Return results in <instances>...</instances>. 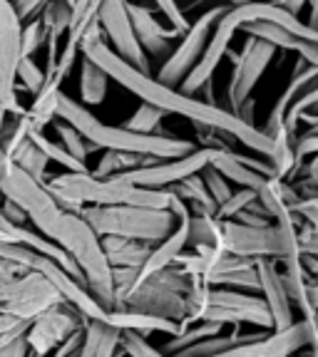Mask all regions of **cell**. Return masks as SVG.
I'll return each mask as SVG.
<instances>
[{"instance_id":"25","label":"cell","mask_w":318,"mask_h":357,"mask_svg":"<svg viewBox=\"0 0 318 357\" xmlns=\"http://www.w3.org/2000/svg\"><path fill=\"white\" fill-rule=\"evenodd\" d=\"M110 325L120 330H137V333L147 335V333H164V335H174L179 330L177 320L162 318V315H152V312H142V310H132V307H112L105 312V318Z\"/></svg>"},{"instance_id":"4","label":"cell","mask_w":318,"mask_h":357,"mask_svg":"<svg viewBox=\"0 0 318 357\" xmlns=\"http://www.w3.org/2000/svg\"><path fill=\"white\" fill-rule=\"evenodd\" d=\"M55 243L65 253H70V258L80 266L89 296L95 298L105 310H112L115 307L112 266L107 261L105 251H102L100 236L92 231V226L80 213L65 211V216H62V231Z\"/></svg>"},{"instance_id":"23","label":"cell","mask_w":318,"mask_h":357,"mask_svg":"<svg viewBox=\"0 0 318 357\" xmlns=\"http://www.w3.org/2000/svg\"><path fill=\"white\" fill-rule=\"evenodd\" d=\"M127 15L132 22L134 38L142 45V50L150 52L152 57H164L172 52V43L169 40L177 38L179 30H164L159 22L154 20V15L150 13V8L137 6V3H127Z\"/></svg>"},{"instance_id":"11","label":"cell","mask_w":318,"mask_h":357,"mask_svg":"<svg viewBox=\"0 0 318 357\" xmlns=\"http://www.w3.org/2000/svg\"><path fill=\"white\" fill-rule=\"evenodd\" d=\"M316 320L303 318L294 320L281 330H266L261 337H254L249 342H239L222 357H289L294 352H301L306 345L316 352Z\"/></svg>"},{"instance_id":"21","label":"cell","mask_w":318,"mask_h":357,"mask_svg":"<svg viewBox=\"0 0 318 357\" xmlns=\"http://www.w3.org/2000/svg\"><path fill=\"white\" fill-rule=\"evenodd\" d=\"M0 238H3V241H13V243H20V245H28V248H33V251L43 253V256H48V258H52V261H55L57 266L65 268L67 273L73 275L78 283H82L85 288H87V283H85V275H82V271H80L78 263L70 258V253L62 251L60 245H57L55 241L48 238V236L35 234V231L25 229L22 223L10 221V218H6L3 213H0Z\"/></svg>"},{"instance_id":"12","label":"cell","mask_w":318,"mask_h":357,"mask_svg":"<svg viewBox=\"0 0 318 357\" xmlns=\"http://www.w3.org/2000/svg\"><path fill=\"white\" fill-rule=\"evenodd\" d=\"M224 10H226V8H209V10L201 13L194 22H189V28L185 30L182 43L169 52L167 62L159 67V77H157L159 82L169 84V87H179V84H182L187 73H189L191 67H194V62L199 60L209 35H212L214 22L222 17Z\"/></svg>"},{"instance_id":"54","label":"cell","mask_w":318,"mask_h":357,"mask_svg":"<svg viewBox=\"0 0 318 357\" xmlns=\"http://www.w3.org/2000/svg\"><path fill=\"white\" fill-rule=\"evenodd\" d=\"M231 3H234V6H241V3H249V0H231Z\"/></svg>"},{"instance_id":"38","label":"cell","mask_w":318,"mask_h":357,"mask_svg":"<svg viewBox=\"0 0 318 357\" xmlns=\"http://www.w3.org/2000/svg\"><path fill=\"white\" fill-rule=\"evenodd\" d=\"M120 355H132V357H157L162 355L159 347H152L145 340V335L137 333V330H122V337H120Z\"/></svg>"},{"instance_id":"28","label":"cell","mask_w":318,"mask_h":357,"mask_svg":"<svg viewBox=\"0 0 318 357\" xmlns=\"http://www.w3.org/2000/svg\"><path fill=\"white\" fill-rule=\"evenodd\" d=\"M107 84H110V77L105 70L82 55L80 60V102L85 107L102 105L107 97Z\"/></svg>"},{"instance_id":"35","label":"cell","mask_w":318,"mask_h":357,"mask_svg":"<svg viewBox=\"0 0 318 357\" xmlns=\"http://www.w3.org/2000/svg\"><path fill=\"white\" fill-rule=\"evenodd\" d=\"M55 132H57V137H60V144L65 146V149L70 151L75 159H80V162H85L89 151L97 149L95 144H89V142L85 139L82 134H80L73 124H67L65 119H60V122L55 124Z\"/></svg>"},{"instance_id":"43","label":"cell","mask_w":318,"mask_h":357,"mask_svg":"<svg viewBox=\"0 0 318 357\" xmlns=\"http://www.w3.org/2000/svg\"><path fill=\"white\" fill-rule=\"evenodd\" d=\"M289 208L296 218H303L306 223H316L318 226V199L316 196H298Z\"/></svg>"},{"instance_id":"5","label":"cell","mask_w":318,"mask_h":357,"mask_svg":"<svg viewBox=\"0 0 318 357\" xmlns=\"http://www.w3.org/2000/svg\"><path fill=\"white\" fill-rule=\"evenodd\" d=\"M45 184L65 191L80 204H95V206L127 204V206L169 208V201H172L169 186L167 189H145V186L120 181L115 176H92L89 172H65Z\"/></svg>"},{"instance_id":"31","label":"cell","mask_w":318,"mask_h":357,"mask_svg":"<svg viewBox=\"0 0 318 357\" xmlns=\"http://www.w3.org/2000/svg\"><path fill=\"white\" fill-rule=\"evenodd\" d=\"M142 154H134V151H122V149H105L100 164L92 169V176H115L120 172H127V169L142 167Z\"/></svg>"},{"instance_id":"42","label":"cell","mask_w":318,"mask_h":357,"mask_svg":"<svg viewBox=\"0 0 318 357\" xmlns=\"http://www.w3.org/2000/svg\"><path fill=\"white\" fill-rule=\"evenodd\" d=\"M154 6L159 8V13H162L164 17H167L169 22H172V28L179 30V33H185L187 28H189V20H187L185 10L179 8L177 0H154Z\"/></svg>"},{"instance_id":"32","label":"cell","mask_w":318,"mask_h":357,"mask_svg":"<svg viewBox=\"0 0 318 357\" xmlns=\"http://www.w3.org/2000/svg\"><path fill=\"white\" fill-rule=\"evenodd\" d=\"M30 137H33V142L35 144L43 149V154L50 159V162H57L60 167H65L67 172H89L87 169V164L85 162H80V159H75L70 151L65 149L62 144H57V142H52V139H48L43 132H30Z\"/></svg>"},{"instance_id":"41","label":"cell","mask_w":318,"mask_h":357,"mask_svg":"<svg viewBox=\"0 0 318 357\" xmlns=\"http://www.w3.org/2000/svg\"><path fill=\"white\" fill-rule=\"evenodd\" d=\"M254 199H256V194H254L252 189H244V186H239V191H234V194L224 201V204H219L214 216H217V218H234L236 213H239L241 208L249 206Z\"/></svg>"},{"instance_id":"17","label":"cell","mask_w":318,"mask_h":357,"mask_svg":"<svg viewBox=\"0 0 318 357\" xmlns=\"http://www.w3.org/2000/svg\"><path fill=\"white\" fill-rule=\"evenodd\" d=\"M222 248L236 256L252 258H279V231L276 226H246L234 218H217Z\"/></svg>"},{"instance_id":"33","label":"cell","mask_w":318,"mask_h":357,"mask_svg":"<svg viewBox=\"0 0 318 357\" xmlns=\"http://www.w3.org/2000/svg\"><path fill=\"white\" fill-rule=\"evenodd\" d=\"M167 117V112H162L154 105H140V109L134 112L132 117L122 124L124 129H132V132L140 134H167L162 132V119Z\"/></svg>"},{"instance_id":"46","label":"cell","mask_w":318,"mask_h":357,"mask_svg":"<svg viewBox=\"0 0 318 357\" xmlns=\"http://www.w3.org/2000/svg\"><path fill=\"white\" fill-rule=\"evenodd\" d=\"M45 3H48V0H10L13 13H15L20 22H28L30 17L38 15L40 8H43Z\"/></svg>"},{"instance_id":"8","label":"cell","mask_w":318,"mask_h":357,"mask_svg":"<svg viewBox=\"0 0 318 357\" xmlns=\"http://www.w3.org/2000/svg\"><path fill=\"white\" fill-rule=\"evenodd\" d=\"M194 320H212L222 325H259V328L271 330V315L263 303V298L252 296V293H241L239 288H222V285H209L201 303L187 315L185 323L189 325Z\"/></svg>"},{"instance_id":"14","label":"cell","mask_w":318,"mask_h":357,"mask_svg":"<svg viewBox=\"0 0 318 357\" xmlns=\"http://www.w3.org/2000/svg\"><path fill=\"white\" fill-rule=\"evenodd\" d=\"M97 22H100L105 38L110 40V50L115 55H120L124 62L137 67L140 73H150L147 52L137 43L132 22H129L127 0H102L100 10H97Z\"/></svg>"},{"instance_id":"52","label":"cell","mask_w":318,"mask_h":357,"mask_svg":"<svg viewBox=\"0 0 318 357\" xmlns=\"http://www.w3.org/2000/svg\"><path fill=\"white\" fill-rule=\"evenodd\" d=\"M17 323H22V320L15 318V315H8V312H0V333H6V330L15 328Z\"/></svg>"},{"instance_id":"51","label":"cell","mask_w":318,"mask_h":357,"mask_svg":"<svg viewBox=\"0 0 318 357\" xmlns=\"http://www.w3.org/2000/svg\"><path fill=\"white\" fill-rule=\"evenodd\" d=\"M276 6H281L284 10H289V13H294V15H298V13L303 10V6H306L308 0H274Z\"/></svg>"},{"instance_id":"50","label":"cell","mask_w":318,"mask_h":357,"mask_svg":"<svg viewBox=\"0 0 318 357\" xmlns=\"http://www.w3.org/2000/svg\"><path fill=\"white\" fill-rule=\"evenodd\" d=\"M22 273V268L15 266V263L6 261V258H0V280H6V278H13V275Z\"/></svg>"},{"instance_id":"19","label":"cell","mask_w":318,"mask_h":357,"mask_svg":"<svg viewBox=\"0 0 318 357\" xmlns=\"http://www.w3.org/2000/svg\"><path fill=\"white\" fill-rule=\"evenodd\" d=\"M209 164H212L217 172H222L229 181L244 186V189H252L254 194H256L259 204H261L271 216L276 213V208L284 206V201L279 199V194H276V189H274V178L263 176V174L254 172V169H249L246 164H241L234 156V149H217V154H214V159Z\"/></svg>"},{"instance_id":"1","label":"cell","mask_w":318,"mask_h":357,"mask_svg":"<svg viewBox=\"0 0 318 357\" xmlns=\"http://www.w3.org/2000/svg\"><path fill=\"white\" fill-rule=\"evenodd\" d=\"M80 55L89 57L95 65H100L107 73V77L115 79L120 87L137 95L147 105L159 107L167 114H179V117L189 119L191 124H204V127H214L224 134H231L239 144H244L246 149L256 151L261 156L274 154V139L266 137L254 124L236 117L234 112L199 100L196 95H187V92H182L177 87H169V84L154 79L150 73H140L137 67H132L120 55H115L110 50V45L105 43V33H102L97 20L89 22L87 30L80 38Z\"/></svg>"},{"instance_id":"37","label":"cell","mask_w":318,"mask_h":357,"mask_svg":"<svg viewBox=\"0 0 318 357\" xmlns=\"http://www.w3.org/2000/svg\"><path fill=\"white\" fill-rule=\"evenodd\" d=\"M45 38H48V33H45L43 22H40L38 15L30 17L28 22H22L20 25V57H33L45 45Z\"/></svg>"},{"instance_id":"13","label":"cell","mask_w":318,"mask_h":357,"mask_svg":"<svg viewBox=\"0 0 318 357\" xmlns=\"http://www.w3.org/2000/svg\"><path fill=\"white\" fill-rule=\"evenodd\" d=\"M82 323H85L82 312L65 301H57L50 307L40 310L30 320L28 330H25L30 355H52V350Z\"/></svg>"},{"instance_id":"49","label":"cell","mask_w":318,"mask_h":357,"mask_svg":"<svg viewBox=\"0 0 318 357\" xmlns=\"http://www.w3.org/2000/svg\"><path fill=\"white\" fill-rule=\"evenodd\" d=\"M254 107H256V102H254L252 97H246V100L241 102V105L234 109V114H236V117L244 119V122L252 124V122H254Z\"/></svg>"},{"instance_id":"6","label":"cell","mask_w":318,"mask_h":357,"mask_svg":"<svg viewBox=\"0 0 318 357\" xmlns=\"http://www.w3.org/2000/svg\"><path fill=\"white\" fill-rule=\"evenodd\" d=\"M80 216L92 226L97 236H124L147 243L162 241L177 223L169 208L127 206V204H115V206L85 204L80 208Z\"/></svg>"},{"instance_id":"55","label":"cell","mask_w":318,"mask_h":357,"mask_svg":"<svg viewBox=\"0 0 318 357\" xmlns=\"http://www.w3.org/2000/svg\"><path fill=\"white\" fill-rule=\"evenodd\" d=\"M271 3H274V0H271Z\"/></svg>"},{"instance_id":"24","label":"cell","mask_w":318,"mask_h":357,"mask_svg":"<svg viewBox=\"0 0 318 357\" xmlns=\"http://www.w3.org/2000/svg\"><path fill=\"white\" fill-rule=\"evenodd\" d=\"M122 330L100 318H85L82 323V347L80 357H115L120 355Z\"/></svg>"},{"instance_id":"29","label":"cell","mask_w":318,"mask_h":357,"mask_svg":"<svg viewBox=\"0 0 318 357\" xmlns=\"http://www.w3.org/2000/svg\"><path fill=\"white\" fill-rule=\"evenodd\" d=\"M6 156L10 159V162H15L22 172H28L33 178H38V181H43V178L48 176V164H50V159L43 154V149L35 144L30 134L20 142V144L13 146Z\"/></svg>"},{"instance_id":"47","label":"cell","mask_w":318,"mask_h":357,"mask_svg":"<svg viewBox=\"0 0 318 357\" xmlns=\"http://www.w3.org/2000/svg\"><path fill=\"white\" fill-rule=\"evenodd\" d=\"M0 213H3L6 218H10V221H15V223H25V221H28V213L22 211L15 201L8 199V196H3V194H0Z\"/></svg>"},{"instance_id":"9","label":"cell","mask_w":318,"mask_h":357,"mask_svg":"<svg viewBox=\"0 0 318 357\" xmlns=\"http://www.w3.org/2000/svg\"><path fill=\"white\" fill-rule=\"evenodd\" d=\"M219 146H194L191 151L182 156H172V159H157L154 164L147 167L127 169V172L115 174V178L127 181L134 186H145V189H167V186L177 184L189 174H199L214 159Z\"/></svg>"},{"instance_id":"20","label":"cell","mask_w":318,"mask_h":357,"mask_svg":"<svg viewBox=\"0 0 318 357\" xmlns=\"http://www.w3.org/2000/svg\"><path fill=\"white\" fill-rule=\"evenodd\" d=\"M259 290L271 315V330H281L294 323V303L289 298V290L284 285V275L279 273L274 258H259Z\"/></svg>"},{"instance_id":"7","label":"cell","mask_w":318,"mask_h":357,"mask_svg":"<svg viewBox=\"0 0 318 357\" xmlns=\"http://www.w3.org/2000/svg\"><path fill=\"white\" fill-rule=\"evenodd\" d=\"M0 194L15 201L28 213V221L35 223L40 234L50 241H57L65 211L57 206L55 196L45 186V181H38L28 172H22L3 151H0Z\"/></svg>"},{"instance_id":"45","label":"cell","mask_w":318,"mask_h":357,"mask_svg":"<svg viewBox=\"0 0 318 357\" xmlns=\"http://www.w3.org/2000/svg\"><path fill=\"white\" fill-rule=\"evenodd\" d=\"M80 347H82V325L75 328L73 333L67 335L65 340L52 350V355L57 357H80Z\"/></svg>"},{"instance_id":"2","label":"cell","mask_w":318,"mask_h":357,"mask_svg":"<svg viewBox=\"0 0 318 357\" xmlns=\"http://www.w3.org/2000/svg\"><path fill=\"white\" fill-rule=\"evenodd\" d=\"M249 20L279 22V25L289 28L291 33H296L298 38L318 40L316 30L308 28L306 22H303L298 15L284 10V8L276 6V3H254V0H249V3H241V6H234V8H229V10L222 13V17L214 22L212 35H209V40H207V45H204V50H201L199 60L194 62V67L187 73V77L182 79V84H179L177 89H182V92H187V95H194L201 84L207 82V79H212V75L217 73L219 62L224 60V52L229 50L234 33L236 30H241V25L249 22Z\"/></svg>"},{"instance_id":"40","label":"cell","mask_w":318,"mask_h":357,"mask_svg":"<svg viewBox=\"0 0 318 357\" xmlns=\"http://www.w3.org/2000/svg\"><path fill=\"white\" fill-rule=\"evenodd\" d=\"M201 178H204V184H207L209 194H212V199L217 201V206L219 204H224V201L229 199L231 194H234V189L229 186V178L224 176L222 172H217V169L212 167V164H207V167L201 169Z\"/></svg>"},{"instance_id":"36","label":"cell","mask_w":318,"mask_h":357,"mask_svg":"<svg viewBox=\"0 0 318 357\" xmlns=\"http://www.w3.org/2000/svg\"><path fill=\"white\" fill-rule=\"evenodd\" d=\"M291 151H294V169H291L289 178L296 172H301V167L306 164L308 156H313L318 151V129L308 127L306 132H298L291 142Z\"/></svg>"},{"instance_id":"10","label":"cell","mask_w":318,"mask_h":357,"mask_svg":"<svg viewBox=\"0 0 318 357\" xmlns=\"http://www.w3.org/2000/svg\"><path fill=\"white\" fill-rule=\"evenodd\" d=\"M57 301H62L60 293L35 271H22L13 278L0 280V312L20 320H33L40 310Z\"/></svg>"},{"instance_id":"26","label":"cell","mask_w":318,"mask_h":357,"mask_svg":"<svg viewBox=\"0 0 318 357\" xmlns=\"http://www.w3.org/2000/svg\"><path fill=\"white\" fill-rule=\"evenodd\" d=\"M100 245L112 268L115 266L140 268L145 263V258L150 256L154 243H147V241H137V238H124V236H100Z\"/></svg>"},{"instance_id":"30","label":"cell","mask_w":318,"mask_h":357,"mask_svg":"<svg viewBox=\"0 0 318 357\" xmlns=\"http://www.w3.org/2000/svg\"><path fill=\"white\" fill-rule=\"evenodd\" d=\"M70 15H73V10H70V6L62 3V0H48L38 13V17H40V22H43L48 38H57V40L67 33Z\"/></svg>"},{"instance_id":"22","label":"cell","mask_w":318,"mask_h":357,"mask_svg":"<svg viewBox=\"0 0 318 357\" xmlns=\"http://www.w3.org/2000/svg\"><path fill=\"white\" fill-rule=\"evenodd\" d=\"M246 35H252L256 40L274 45L276 50H294L298 57L308 62V65H318V40H303L296 33H291L289 28L279 25V22L268 20H249L241 25Z\"/></svg>"},{"instance_id":"48","label":"cell","mask_w":318,"mask_h":357,"mask_svg":"<svg viewBox=\"0 0 318 357\" xmlns=\"http://www.w3.org/2000/svg\"><path fill=\"white\" fill-rule=\"evenodd\" d=\"M234 221H241V223H246V226H271V223H274V216H266V213H254V211H246V208H241V211L234 216Z\"/></svg>"},{"instance_id":"27","label":"cell","mask_w":318,"mask_h":357,"mask_svg":"<svg viewBox=\"0 0 318 357\" xmlns=\"http://www.w3.org/2000/svg\"><path fill=\"white\" fill-rule=\"evenodd\" d=\"M169 189L185 201L191 216H214L217 213V201L212 199V194H209L207 184H204V178L199 174H189L187 178L169 186Z\"/></svg>"},{"instance_id":"44","label":"cell","mask_w":318,"mask_h":357,"mask_svg":"<svg viewBox=\"0 0 318 357\" xmlns=\"http://www.w3.org/2000/svg\"><path fill=\"white\" fill-rule=\"evenodd\" d=\"M296 238H298L301 253H316L318 256V226L316 223H298Z\"/></svg>"},{"instance_id":"3","label":"cell","mask_w":318,"mask_h":357,"mask_svg":"<svg viewBox=\"0 0 318 357\" xmlns=\"http://www.w3.org/2000/svg\"><path fill=\"white\" fill-rule=\"evenodd\" d=\"M55 117L73 124L97 149H122L142 156H159V159H172V156H182L194 149V142L179 139L172 134H140L124 127H110V124L100 122L82 102L67 97L65 92L57 95Z\"/></svg>"},{"instance_id":"15","label":"cell","mask_w":318,"mask_h":357,"mask_svg":"<svg viewBox=\"0 0 318 357\" xmlns=\"http://www.w3.org/2000/svg\"><path fill=\"white\" fill-rule=\"evenodd\" d=\"M226 55L234 62V73H231V79H229V105H231V112H234L246 97H252L256 82L261 79V75L266 73L268 62L274 60L276 47L249 35L241 55H236V52H231V50L224 52V57Z\"/></svg>"},{"instance_id":"16","label":"cell","mask_w":318,"mask_h":357,"mask_svg":"<svg viewBox=\"0 0 318 357\" xmlns=\"http://www.w3.org/2000/svg\"><path fill=\"white\" fill-rule=\"evenodd\" d=\"M20 25L10 0H0V102L8 114L25 112L15 100V67L20 57Z\"/></svg>"},{"instance_id":"18","label":"cell","mask_w":318,"mask_h":357,"mask_svg":"<svg viewBox=\"0 0 318 357\" xmlns=\"http://www.w3.org/2000/svg\"><path fill=\"white\" fill-rule=\"evenodd\" d=\"M122 307H132V310L152 312V315H162V318L185 323L187 320V296L169 290L167 285L157 283L154 278H145L137 283L122 301Z\"/></svg>"},{"instance_id":"39","label":"cell","mask_w":318,"mask_h":357,"mask_svg":"<svg viewBox=\"0 0 318 357\" xmlns=\"http://www.w3.org/2000/svg\"><path fill=\"white\" fill-rule=\"evenodd\" d=\"M15 79H20L22 87L28 89L30 95H35V92H38V89L43 87L45 70H40V65L33 60V57H17Z\"/></svg>"},{"instance_id":"34","label":"cell","mask_w":318,"mask_h":357,"mask_svg":"<svg viewBox=\"0 0 318 357\" xmlns=\"http://www.w3.org/2000/svg\"><path fill=\"white\" fill-rule=\"evenodd\" d=\"M189 243L222 248V234H219L217 216H189Z\"/></svg>"},{"instance_id":"53","label":"cell","mask_w":318,"mask_h":357,"mask_svg":"<svg viewBox=\"0 0 318 357\" xmlns=\"http://www.w3.org/2000/svg\"><path fill=\"white\" fill-rule=\"evenodd\" d=\"M6 114H8L6 107H3V102H0V127H3V119H6Z\"/></svg>"}]
</instances>
